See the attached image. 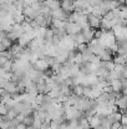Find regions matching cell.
Returning <instances> with one entry per match:
<instances>
[{"label":"cell","mask_w":127,"mask_h":129,"mask_svg":"<svg viewBox=\"0 0 127 129\" xmlns=\"http://www.w3.org/2000/svg\"><path fill=\"white\" fill-rule=\"evenodd\" d=\"M61 128V124L57 123L56 120H51L50 122V129H60Z\"/></svg>","instance_id":"277c9868"},{"label":"cell","mask_w":127,"mask_h":129,"mask_svg":"<svg viewBox=\"0 0 127 129\" xmlns=\"http://www.w3.org/2000/svg\"><path fill=\"white\" fill-rule=\"evenodd\" d=\"M50 122H51V120H45V122H42L40 129H50Z\"/></svg>","instance_id":"5b68a950"},{"label":"cell","mask_w":127,"mask_h":129,"mask_svg":"<svg viewBox=\"0 0 127 129\" xmlns=\"http://www.w3.org/2000/svg\"><path fill=\"white\" fill-rule=\"evenodd\" d=\"M100 124V118L97 115H93L90 120H88V125H90V129H96Z\"/></svg>","instance_id":"3957f363"},{"label":"cell","mask_w":127,"mask_h":129,"mask_svg":"<svg viewBox=\"0 0 127 129\" xmlns=\"http://www.w3.org/2000/svg\"><path fill=\"white\" fill-rule=\"evenodd\" d=\"M106 118H107V120H108L111 124H113V123H120V119H121V113L117 110V112H113V113L108 114Z\"/></svg>","instance_id":"6da1fadb"},{"label":"cell","mask_w":127,"mask_h":129,"mask_svg":"<svg viewBox=\"0 0 127 129\" xmlns=\"http://www.w3.org/2000/svg\"><path fill=\"white\" fill-rule=\"evenodd\" d=\"M44 5L49 10H55V9L60 8V1L59 0H46V1H44Z\"/></svg>","instance_id":"7a4b0ae2"}]
</instances>
